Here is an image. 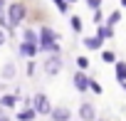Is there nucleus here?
I'll use <instances>...</instances> for the list:
<instances>
[{"label":"nucleus","mask_w":126,"mask_h":121,"mask_svg":"<svg viewBox=\"0 0 126 121\" xmlns=\"http://www.w3.org/2000/svg\"><path fill=\"white\" fill-rule=\"evenodd\" d=\"M25 13H27V10H25V5H22V3H13V5L8 8V27H10V30H15V27L27 17Z\"/></svg>","instance_id":"obj_1"},{"label":"nucleus","mask_w":126,"mask_h":121,"mask_svg":"<svg viewBox=\"0 0 126 121\" xmlns=\"http://www.w3.org/2000/svg\"><path fill=\"white\" fill-rule=\"evenodd\" d=\"M42 69H45V74H47V77H57V74L62 72V59H59L57 54L47 57V59H45V64H42Z\"/></svg>","instance_id":"obj_2"},{"label":"nucleus","mask_w":126,"mask_h":121,"mask_svg":"<svg viewBox=\"0 0 126 121\" xmlns=\"http://www.w3.org/2000/svg\"><path fill=\"white\" fill-rule=\"evenodd\" d=\"M32 109H35L37 114H47V116H49V111H52V106H49V101H47L45 94H35V99H32Z\"/></svg>","instance_id":"obj_3"},{"label":"nucleus","mask_w":126,"mask_h":121,"mask_svg":"<svg viewBox=\"0 0 126 121\" xmlns=\"http://www.w3.org/2000/svg\"><path fill=\"white\" fill-rule=\"evenodd\" d=\"M49 116H52V121H69V109H64V106H57V109H52L49 111Z\"/></svg>","instance_id":"obj_4"},{"label":"nucleus","mask_w":126,"mask_h":121,"mask_svg":"<svg viewBox=\"0 0 126 121\" xmlns=\"http://www.w3.org/2000/svg\"><path fill=\"white\" fill-rule=\"evenodd\" d=\"M94 116H96V111H94L92 104H82L79 106V119L82 121H94Z\"/></svg>","instance_id":"obj_5"},{"label":"nucleus","mask_w":126,"mask_h":121,"mask_svg":"<svg viewBox=\"0 0 126 121\" xmlns=\"http://www.w3.org/2000/svg\"><path fill=\"white\" fill-rule=\"evenodd\" d=\"M37 49H40V47H37L35 42H22V45H20V54H22V57H35Z\"/></svg>","instance_id":"obj_6"},{"label":"nucleus","mask_w":126,"mask_h":121,"mask_svg":"<svg viewBox=\"0 0 126 121\" xmlns=\"http://www.w3.org/2000/svg\"><path fill=\"white\" fill-rule=\"evenodd\" d=\"M74 87H77L79 91H87V89H89V79H87L84 72H77V74H74Z\"/></svg>","instance_id":"obj_7"},{"label":"nucleus","mask_w":126,"mask_h":121,"mask_svg":"<svg viewBox=\"0 0 126 121\" xmlns=\"http://www.w3.org/2000/svg\"><path fill=\"white\" fill-rule=\"evenodd\" d=\"M35 116H37V111H35L32 106H25V109L17 114V121H32Z\"/></svg>","instance_id":"obj_8"},{"label":"nucleus","mask_w":126,"mask_h":121,"mask_svg":"<svg viewBox=\"0 0 126 121\" xmlns=\"http://www.w3.org/2000/svg\"><path fill=\"white\" fill-rule=\"evenodd\" d=\"M101 42H104V40H101L99 35H96V37H87V40H84V45H87L89 49H99V47H101Z\"/></svg>","instance_id":"obj_9"},{"label":"nucleus","mask_w":126,"mask_h":121,"mask_svg":"<svg viewBox=\"0 0 126 121\" xmlns=\"http://www.w3.org/2000/svg\"><path fill=\"white\" fill-rule=\"evenodd\" d=\"M116 79L126 82V62H116Z\"/></svg>","instance_id":"obj_10"},{"label":"nucleus","mask_w":126,"mask_h":121,"mask_svg":"<svg viewBox=\"0 0 126 121\" xmlns=\"http://www.w3.org/2000/svg\"><path fill=\"white\" fill-rule=\"evenodd\" d=\"M99 37H101V40H109V37H114V27H111V25H104V27H99Z\"/></svg>","instance_id":"obj_11"},{"label":"nucleus","mask_w":126,"mask_h":121,"mask_svg":"<svg viewBox=\"0 0 126 121\" xmlns=\"http://www.w3.org/2000/svg\"><path fill=\"white\" fill-rule=\"evenodd\" d=\"M101 59H104L106 64H114V62H116V54H114L111 49H104V52H101Z\"/></svg>","instance_id":"obj_12"},{"label":"nucleus","mask_w":126,"mask_h":121,"mask_svg":"<svg viewBox=\"0 0 126 121\" xmlns=\"http://www.w3.org/2000/svg\"><path fill=\"white\" fill-rule=\"evenodd\" d=\"M22 42H35V45H37V32L25 30V32H22Z\"/></svg>","instance_id":"obj_13"},{"label":"nucleus","mask_w":126,"mask_h":121,"mask_svg":"<svg viewBox=\"0 0 126 121\" xmlns=\"http://www.w3.org/2000/svg\"><path fill=\"white\" fill-rule=\"evenodd\" d=\"M15 77V64H5L3 67V79H13Z\"/></svg>","instance_id":"obj_14"},{"label":"nucleus","mask_w":126,"mask_h":121,"mask_svg":"<svg viewBox=\"0 0 126 121\" xmlns=\"http://www.w3.org/2000/svg\"><path fill=\"white\" fill-rule=\"evenodd\" d=\"M119 20H121V13L116 10V13H111V15H109V20H106V25H111V27H114V25H116Z\"/></svg>","instance_id":"obj_15"},{"label":"nucleus","mask_w":126,"mask_h":121,"mask_svg":"<svg viewBox=\"0 0 126 121\" xmlns=\"http://www.w3.org/2000/svg\"><path fill=\"white\" fill-rule=\"evenodd\" d=\"M89 89H92L94 94H101V84H99V82H94V79H89Z\"/></svg>","instance_id":"obj_16"},{"label":"nucleus","mask_w":126,"mask_h":121,"mask_svg":"<svg viewBox=\"0 0 126 121\" xmlns=\"http://www.w3.org/2000/svg\"><path fill=\"white\" fill-rule=\"evenodd\" d=\"M17 104V96H3V106H15Z\"/></svg>","instance_id":"obj_17"},{"label":"nucleus","mask_w":126,"mask_h":121,"mask_svg":"<svg viewBox=\"0 0 126 121\" xmlns=\"http://www.w3.org/2000/svg\"><path fill=\"white\" fill-rule=\"evenodd\" d=\"M52 3L59 8V13H67V0H52Z\"/></svg>","instance_id":"obj_18"},{"label":"nucleus","mask_w":126,"mask_h":121,"mask_svg":"<svg viewBox=\"0 0 126 121\" xmlns=\"http://www.w3.org/2000/svg\"><path fill=\"white\" fill-rule=\"evenodd\" d=\"M0 25H8V20H5V3L0 0Z\"/></svg>","instance_id":"obj_19"},{"label":"nucleus","mask_w":126,"mask_h":121,"mask_svg":"<svg viewBox=\"0 0 126 121\" xmlns=\"http://www.w3.org/2000/svg\"><path fill=\"white\" fill-rule=\"evenodd\" d=\"M77 64H79V69H87V67H89V59H87V57H79Z\"/></svg>","instance_id":"obj_20"},{"label":"nucleus","mask_w":126,"mask_h":121,"mask_svg":"<svg viewBox=\"0 0 126 121\" xmlns=\"http://www.w3.org/2000/svg\"><path fill=\"white\" fill-rule=\"evenodd\" d=\"M72 27H74V32H79L82 30V20L79 17H72Z\"/></svg>","instance_id":"obj_21"},{"label":"nucleus","mask_w":126,"mask_h":121,"mask_svg":"<svg viewBox=\"0 0 126 121\" xmlns=\"http://www.w3.org/2000/svg\"><path fill=\"white\" fill-rule=\"evenodd\" d=\"M87 5L94 8V10H99V8H101V0H87Z\"/></svg>","instance_id":"obj_22"},{"label":"nucleus","mask_w":126,"mask_h":121,"mask_svg":"<svg viewBox=\"0 0 126 121\" xmlns=\"http://www.w3.org/2000/svg\"><path fill=\"white\" fill-rule=\"evenodd\" d=\"M27 74H30V77L35 74V62H30V64H27Z\"/></svg>","instance_id":"obj_23"},{"label":"nucleus","mask_w":126,"mask_h":121,"mask_svg":"<svg viewBox=\"0 0 126 121\" xmlns=\"http://www.w3.org/2000/svg\"><path fill=\"white\" fill-rule=\"evenodd\" d=\"M3 42H5V35H3V32H0V45H3Z\"/></svg>","instance_id":"obj_24"},{"label":"nucleus","mask_w":126,"mask_h":121,"mask_svg":"<svg viewBox=\"0 0 126 121\" xmlns=\"http://www.w3.org/2000/svg\"><path fill=\"white\" fill-rule=\"evenodd\" d=\"M0 121H8V119H5V116H3V114H0Z\"/></svg>","instance_id":"obj_25"},{"label":"nucleus","mask_w":126,"mask_h":121,"mask_svg":"<svg viewBox=\"0 0 126 121\" xmlns=\"http://www.w3.org/2000/svg\"><path fill=\"white\" fill-rule=\"evenodd\" d=\"M121 5H124V8H126V0H121Z\"/></svg>","instance_id":"obj_26"},{"label":"nucleus","mask_w":126,"mask_h":121,"mask_svg":"<svg viewBox=\"0 0 126 121\" xmlns=\"http://www.w3.org/2000/svg\"><path fill=\"white\" fill-rule=\"evenodd\" d=\"M67 3H74V0H67Z\"/></svg>","instance_id":"obj_27"}]
</instances>
